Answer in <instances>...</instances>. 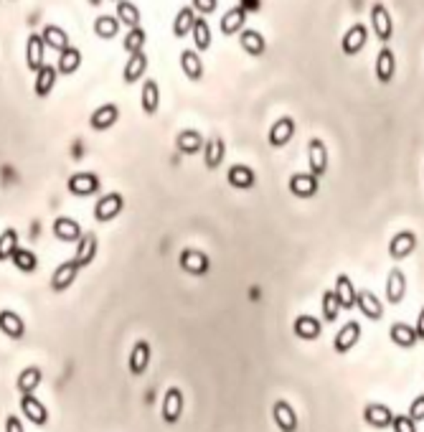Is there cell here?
Instances as JSON below:
<instances>
[{
	"label": "cell",
	"instance_id": "14",
	"mask_svg": "<svg viewBox=\"0 0 424 432\" xmlns=\"http://www.w3.org/2000/svg\"><path fill=\"white\" fill-rule=\"evenodd\" d=\"M272 419L282 432H298V414L292 409L290 402L277 400L272 404Z\"/></svg>",
	"mask_w": 424,
	"mask_h": 432
},
{
	"label": "cell",
	"instance_id": "45",
	"mask_svg": "<svg viewBox=\"0 0 424 432\" xmlns=\"http://www.w3.org/2000/svg\"><path fill=\"white\" fill-rule=\"evenodd\" d=\"M145 44H147V31L143 28V25H138V28H130V31L125 33V41H122V46H125L127 54H138V51H145Z\"/></svg>",
	"mask_w": 424,
	"mask_h": 432
},
{
	"label": "cell",
	"instance_id": "47",
	"mask_svg": "<svg viewBox=\"0 0 424 432\" xmlns=\"http://www.w3.org/2000/svg\"><path fill=\"white\" fill-rule=\"evenodd\" d=\"M338 313H341V305H338L336 292L325 290L323 292V318H325V323H336Z\"/></svg>",
	"mask_w": 424,
	"mask_h": 432
},
{
	"label": "cell",
	"instance_id": "39",
	"mask_svg": "<svg viewBox=\"0 0 424 432\" xmlns=\"http://www.w3.org/2000/svg\"><path fill=\"white\" fill-rule=\"evenodd\" d=\"M404 295H406L404 272H401V270H392V272H389V277H387V300L392 305H396V303H401V300H404Z\"/></svg>",
	"mask_w": 424,
	"mask_h": 432
},
{
	"label": "cell",
	"instance_id": "17",
	"mask_svg": "<svg viewBox=\"0 0 424 432\" xmlns=\"http://www.w3.org/2000/svg\"><path fill=\"white\" fill-rule=\"evenodd\" d=\"M147 54L145 51H138V54H130L127 56V64H125V69H122V82L125 84H135L140 82L143 76H145L147 71Z\"/></svg>",
	"mask_w": 424,
	"mask_h": 432
},
{
	"label": "cell",
	"instance_id": "33",
	"mask_svg": "<svg viewBox=\"0 0 424 432\" xmlns=\"http://www.w3.org/2000/svg\"><path fill=\"white\" fill-rule=\"evenodd\" d=\"M226 181L229 186H234V188L239 191H247V188H254V181H257V176H254V171L249 168V165H231L226 173Z\"/></svg>",
	"mask_w": 424,
	"mask_h": 432
},
{
	"label": "cell",
	"instance_id": "53",
	"mask_svg": "<svg viewBox=\"0 0 424 432\" xmlns=\"http://www.w3.org/2000/svg\"><path fill=\"white\" fill-rule=\"evenodd\" d=\"M114 3H117V0H114Z\"/></svg>",
	"mask_w": 424,
	"mask_h": 432
},
{
	"label": "cell",
	"instance_id": "12",
	"mask_svg": "<svg viewBox=\"0 0 424 432\" xmlns=\"http://www.w3.org/2000/svg\"><path fill=\"white\" fill-rule=\"evenodd\" d=\"M366 41H368V28L363 23H353L349 31L343 33L341 49L346 56H353V54H358V51L366 46Z\"/></svg>",
	"mask_w": 424,
	"mask_h": 432
},
{
	"label": "cell",
	"instance_id": "16",
	"mask_svg": "<svg viewBox=\"0 0 424 432\" xmlns=\"http://www.w3.org/2000/svg\"><path fill=\"white\" fill-rule=\"evenodd\" d=\"M0 333L13 338V341H20V338L25 336V320L16 311L3 308V311H0Z\"/></svg>",
	"mask_w": 424,
	"mask_h": 432
},
{
	"label": "cell",
	"instance_id": "24",
	"mask_svg": "<svg viewBox=\"0 0 424 432\" xmlns=\"http://www.w3.org/2000/svg\"><path fill=\"white\" fill-rule=\"evenodd\" d=\"M140 107H143V112H145L147 117H152V114L158 112L160 87L155 79H145V82H143V89H140Z\"/></svg>",
	"mask_w": 424,
	"mask_h": 432
},
{
	"label": "cell",
	"instance_id": "29",
	"mask_svg": "<svg viewBox=\"0 0 424 432\" xmlns=\"http://www.w3.org/2000/svg\"><path fill=\"white\" fill-rule=\"evenodd\" d=\"M292 330H295V336L303 338V341H315V338H320V333H323V325H320V320L313 316H298L295 318V323H292Z\"/></svg>",
	"mask_w": 424,
	"mask_h": 432
},
{
	"label": "cell",
	"instance_id": "51",
	"mask_svg": "<svg viewBox=\"0 0 424 432\" xmlns=\"http://www.w3.org/2000/svg\"><path fill=\"white\" fill-rule=\"evenodd\" d=\"M6 432H25L20 417H16V414H8V417H6Z\"/></svg>",
	"mask_w": 424,
	"mask_h": 432
},
{
	"label": "cell",
	"instance_id": "50",
	"mask_svg": "<svg viewBox=\"0 0 424 432\" xmlns=\"http://www.w3.org/2000/svg\"><path fill=\"white\" fill-rule=\"evenodd\" d=\"M406 417L412 419V422H422V419H424V394L412 402V407H409V414H406Z\"/></svg>",
	"mask_w": 424,
	"mask_h": 432
},
{
	"label": "cell",
	"instance_id": "18",
	"mask_svg": "<svg viewBox=\"0 0 424 432\" xmlns=\"http://www.w3.org/2000/svg\"><path fill=\"white\" fill-rule=\"evenodd\" d=\"M76 275H79V267H76L74 262H71V260L61 262V265L54 270V275H51V290H54V292L69 290V287L74 285Z\"/></svg>",
	"mask_w": 424,
	"mask_h": 432
},
{
	"label": "cell",
	"instance_id": "19",
	"mask_svg": "<svg viewBox=\"0 0 424 432\" xmlns=\"http://www.w3.org/2000/svg\"><path fill=\"white\" fill-rule=\"evenodd\" d=\"M46 64V46L41 41V33H31L25 41V66L31 71H38Z\"/></svg>",
	"mask_w": 424,
	"mask_h": 432
},
{
	"label": "cell",
	"instance_id": "30",
	"mask_svg": "<svg viewBox=\"0 0 424 432\" xmlns=\"http://www.w3.org/2000/svg\"><path fill=\"white\" fill-rule=\"evenodd\" d=\"M414 249H417V236L412 232H399V234L389 241V254H392L394 260H404Z\"/></svg>",
	"mask_w": 424,
	"mask_h": 432
},
{
	"label": "cell",
	"instance_id": "41",
	"mask_svg": "<svg viewBox=\"0 0 424 432\" xmlns=\"http://www.w3.org/2000/svg\"><path fill=\"white\" fill-rule=\"evenodd\" d=\"M190 36H193L196 51H209L211 44H214V33H211V25L206 18H196V23L190 28Z\"/></svg>",
	"mask_w": 424,
	"mask_h": 432
},
{
	"label": "cell",
	"instance_id": "2",
	"mask_svg": "<svg viewBox=\"0 0 424 432\" xmlns=\"http://www.w3.org/2000/svg\"><path fill=\"white\" fill-rule=\"evenodd\" d=\"M178 265H181V270H183V272L193 275V277H203V275L211 272L209 254L201 252V249H183V252H181V257H178Z\"/></svg>",
	"mask_w": 424,
	"mask_h": 432
},
{
	"label": "cell",
	"instance_id": "42",
	"mask_svg": "<svg viewBox=\"0 0 424 432\" xmlns=\"http://www.w3.org/2000/svg\"><path fill=\"white\" fill-rule=\"evenodd\" d=\"M389 336H392V341L399 346V349H414L417 346V333H414L412 325L406 323H394L392 330H389Z\"/></svg>",
	"mask_w": 424,
	"mask_h": 432
},
{
	"label": "cell",
	"instance_id": "1",
	"mask_svg": "<svg viewBox=\"0 0 424 432\" xmlns=\"http://www.w3.org/2000/svg\"><path fill=\"white\" fill-rule=\"evenodd\" d=\"M66 188H69L71 196L87 198V196H95V193H99L102 181H99V176H97V173L79 171V173H71V176H69V181H66Z\"/></svg>",
	"mask_w": 424,
	"mask_h": 432
},
{
	"label": "cell",
	"instance_id": "37",
	"mask_svg": "<svg viewBox=\"0 0 424 432\" xmlns=\"http://www.w3.org/2000/svg\"><path fill=\"white\" fill-rule=\"evenodd\" d=\"M41 41H44V46H49V49H56V51H63L69 44V33L63 31L61 25L56 23H49L44 25V31H41Z\"/></svg>",
	"mask_w": 424,
	"mask_h": 432
},
{
	"label": "cell",
	"instance_id": "22",
	"mask_svg": "<svg viewBox=\"0 0 424 432\" xmlns=\"http://www.w3.org/2000/svg\"><path fill=\"white\" fill-rule=\"evenodd\" d=\"M203 163H206V168L209 171H216L219 165L224 163V155H226V143H224V138H209L206 143H203Z\"/></svg>",
	"mask_w": 424,
	"mask_h": 432
},
{
	"label": "cell",
	"instance_id": "32",
	"mask_svg": "<svg viewBox=\"0 0 424 432\" xmlns=\"http://www.w3.org/2000/svg\"><path fill=\"white\" fill-rule=\"evenodd\" d=\"M203 135L198 130H181L176 138V148L178 152H183V155H196V152L203 150Z\"/></svg>",
	"mask_w": 424,
	"mask_h": 432
},
{
	"label": "cell",
	"instance_id": "48",
	"mask_svg": "<svg viewBox=\"0 0 424 432\" xmlns=\"http://www.w3.org/2000/svg\"><path fill=\"white\" fill-rule=\"evenodd\" d=\"M190 8L196 13H201V16H211L219 8V0H190Z\"/></svg>",
	"mask_w": 424,
	"mask_h": 432
},
{
	"label": "cell",
	"instance_id": "44",
	"mask_svg": "<svg viewBox=\"0 0 424 432\" xmlns=\"http://www.w3.org/2000/svg\"><path fill=\"white\" fill-rule=\"evenodd\" d=\"M95 33L104 41H112L117 33H120V20L114 18V16H107V13H102L95 18Z\"/></svg>",
	"mask_w": 424,
	"mask_h": 432
},
{
	"label": "cell",
	"instance_id": "38",
	"mask_svg": "<svg viewBox=\"0 0 424 432\" xmlns=\"http://www.w3.org/2000/svg\"><path fill=\"white\" fill-rule=\"evenodd\" d=\"M41 379H44V371H41V368L25 366L18 374V379H16V389L20 392V397H23V394H33L38 389V384H41Z\"/></svg>",
	"mask_w": 424,
	"mask_h": 432
},
{
	"label": "cell",
	"instance_id": "10",
	"mask_svg": "<svg viewBox=\"0 0 424 432\" xmlns=\"http://www.w3.org/2000/svg\"><path fill=\"white\" fill-rule=\"evenodd\" d=\"M76 244H79V247H76V254L71 262H74L79 270H84V267H89L95 262L97 249H99V239H97L95 232H87V234H82V239L76 241Z\"/></svg>",
	"mask_w": 424,
	"mask_h": 432
},
{
	"label": "cell",
	"instance_id": "46",
	"mask_svg": "<svg viewBox=\"0 0 424 432\" xmlns=\"http://www.w3.org/2000/svg\"><path fill=\"white\" fill-rule=\"evenodd\" d=\"M18 247H20V244H18V232L8 227L6 232L0 234V262H11L13 252H16Z\"/></svg>",
	"mask_w": 424,
	"mask_h": 432
},
{
	"label": "cell",
	"instance_id": "43",
	"mask_svg": "<svg viewBox=\"0 0 424 432\" xmlns=\"http://www.w3.org/2000/svg\"><path fill=\"white\" fill-rule=\"evenodd\" d=\"M11 262H13V267L18 270V272H36L38 270V257L36 254L31 252V249H25V247H18L16 252H13V257H11Z\"/></svg>",
	"mask_w": 424,
	"mask_h": 432
},
{
	"label": "cell",
	"instance_id": "26",
	"mask_svg": "<svg viewBox=\"0 0 424 432\" xmlns=\"http://www.w3.org/2000/svg\"><path fill=\"white\" fill-rule=\"evenodd\" d=\"M56 79H59L56 66L44 64V66L36 71V82H33V92H36V97H49L51 92H54V87H56Z\"/></svg>",
	"mask_w": 424,
	"mask_h": 432
},
{
	"label": "cell",
	"instance_id": "23",
	"mask_svg": "<svg viewBox=\"0 0 424 432\" xmlns=\"http://www.w3.org/2000/svg\"><path fill=\"white\" fill-rule=\"evenodd\" d=\"M178 64H181V71L188 76L190 82H201V79H203V61H201V56H198L196 49H183V51H181Z\"/></svg>",
	"mask_w": 424,
	"mask_h": 432
},
{
	"label": "cell",
	"instance_id": "25",
	"mask_svg": "<svg viewBox=\"0 0 424 432\" xmlns=\"http://www.w3.org/2000/svg\"><path fill=\"white\" fill-rule=\"evenodd\" d=\"M333 292H336L341 311H351V308H356V292H358V290H356L353 280H351L349 275H338Z\"/></svg>",
	"mask_w": 424,
	"mask_h": 432
},
{
	"label": "cell",
	"instance_id": "20",
	"mask_svg": "<svg viewBox=\"0 0 424 432\" xmlns=\"http://www.w3.org/2000/svg\"><path fill=\"white\" fill-rule=\"evenodd\" d=\"M292 138H295V120H292V117H279V120L269 127V135H267V140H269V145L272 148H285Z\"/></svg>",
	"mask_w": 424,
	"mask_h": 432
},
{
	"label": "cell",
	"instance_id": "21",
	"mask_svg": "<svg viewBox=\"0 0 424 432\" xmlns=\"http://www.w3.org/2000/svg\"><path fill=\"white\" fill-rule=\"evenodd\" d=\"M244 23H247V11H244L241 6H234V8H229V11L222 16L219 28H222V33L229 38V36H234V33L244 31Z\"/></svg>",
	"mask_w": 424,
	"mask_h": 432
},
{
	"label": "cell",
	"instance_id": "15",
	"mask_svg": "<svg viewBox=\"0 0 424 432\" xmlns=\"http://www.w3.org/2000/svg\"><path fill=\"white\" fill-rule=\"evenodd\" d=\"M374 71L381 84H389L394 79V74H396V56H394V51L389 46H381V51L376 54Z\"/></svg>",
	"mask_w": 424,
	"mask_h": 432
},
{
	"label": "cell",
	"instance_id": "34",
	"mask_svg": "<svg viewBox=\"0 0 424 432\" xmlns=\"http://www.w3.org/2000/svg\"><path fill=\"white\" fill-rule=\"evenodd\" d=\"M114 18L120 20V25H127V31H130V28H138L143 23V13L133 0H117V16Z\"/></svg>",
	"mask_w": 424,
	"mask_h": 432
},
{
	"label": "cell",
	"instance_id": "3",
	"mask_svg": "<svg viewBox=\"0 0 424 432\" xmlns=\"http://www.w3.org/2000/svg\"><path fill=\"white\" fill-rule=\"evenodd\" d=\"M122 211H125V196L117 193V191H112V193H107V196H102L99 201H97L95 219L99 224H109V222H114Z\"/></svg>",
	"mask_w": 424,
	"mask_h": 432
},
{
	"label": "cell",
	"instance_id": "49",
	"mask_svg": "<svg viewBox=\"0 0 424 432\" xmlns=\"http://www.w3.org/2000/svg\"><path fill=\"white\" fill-rule=\"evenodd\" d=\"M392 427L394 432H417V425H414L412 419L406 417V414H399V417L392 419Z\"/></svg>",
	"mask_w": 424,
	"mask_h": 432
},
{
	"label": "cell",
	"instance_id": "35",
	"mask_svg": "<svg viewBox=\"0 0 424 432\" xmlns=\"http://www.w3.org/2000/svg\"><path fill=\"white\" fill-rule=\"evenodd\" d=\"M79 66H82V51L76 49V46H66L63 51H59V64H56L59 74L71 76Z\"/></svg>",
	"mask_w": 424,
	"mask_h": 432
},
{
	"label": "cell",
	"instance_id": "40",
	"mask_svg": "<svg viewBox=\"0 0 424 432\" xmlns=\"http://www.w3.org/2000/svg\"><path fill=\"white\" fill-rule=\"evenodd\" d=\"M193 23H196V11L190 6L178 8L176 18H173V36L186 38L190 33V28H193Z\"/></svg>",
	"mask_w": 424,
	"mask_h": 432
},
{
	"label": "cell",
	"instance_id": "7",
	"mask_svg": "<svg viewBox=\"0 0 424 432\" xmlns=\"http://www.w3.org/2000/svg\"><path fill=\"white\" fill-rule=\"evenodd\" d=\"M150 359H152V349L147 341H138L130 349V356H127V368L133 376H143L150 366Z\"/></svg>",
	"mask_w": 424,
	"mask_h": 432
},
{
	"label": "cell",
	"instance_id": "13",
	"mask_svg": "<svg viewBox=\"0 0 424 432\" xmlns=\"http://www.w3.org/2000/svg\"><path fill=\"white\" fill-rule=\"evenodd\" d=\"M51 229H54V236H56L59 241H66V244H74V241H79L84 234L82 224L76 222V219H71V216H59Z\"/></svg>",
	"mask_w": 424,
	"mask_h": 432
},
{
	"label": "cell",
	"instance_id": "9",
	"mask_svg": "<svg viewBox=\"0 0 424 432\" xmlns=\"http://www.w3.org/2000/svg\"><path fill=\"white\" fill-rule=\"evenodd\" d=\"M20 412H23L25 419L36 427H44L46 422H49V409H46L44 402L38 400V397H33V394H23V397H20Z\"/></svg>",
	"mask_w": 424,
	"mask_h": 432
},
{
	"label": "cell",
	"instance_id": "52",
	"mask_svg": "<svg viewBox=\"0 0 424 432\" xmlns=\"http://www.w3.org/2000/svg\"><path fill=\"white\" fill-rule=\"evenodd\" d=\"M414 333H417V341H424V308L419 311L417 325H414Z\"/></svg>",
	"mask_w": 424,
	"mask_h": 432
},
{
	"label": "cell",
	"instance_id": "36",
	"mask_svg": "<svg viewBox=\"0 0 424 432\" xmlns=\"http://www.w3.org/2000/svg\"><path fill=\"white\" fill-rule=\"evenodd\" d=\"M363 419H366L371 427H376V430H384V427L392 425L394 414L387 404H366V409H363Z\"/></svg>",
	"mask_w": 424,
	"mask_h": 432
},
{
	"label": "cell",
	"instance_id": "8",
	"mask_svg": "<svg viewBox=\"0 0 424 432\" xmlns=\"http://www.w3.org/2000/svg\"><path fill=\"white\" fill-rule=\"evenodd\" d=\"M308 163H310V176L320 178L328 173V148L320 138H313L308 143Z\"/></svg>",
	"mask_w": 424,
	"mask_h": 432
},
{
	"label": "cell",
	"instance_id": "4",
	"mask_svg": "<svg viewBox=\"0 0 424 432\" xmlns=\"http://www.w3.org/2000/svg\"><path fill=\"white\" fill-rule=\"evenodd\" d=\"M371 31H374V36L379 38L381 44L392 41L394 20H392V13L387 11L384 3H374V6H371Z\"/></svg>",
	"mask_w": 424,
	"mask_h": 432
},
{
	"label": "cell",
	"instance_id": "6",
	"mask_svg": "<svg viewBox=\"0 0 424 432\" xmlns=\"http://www.w3.org/2000/svg\"><path fill=\"white\" fill-rule=\"evenodd\" d=\"M117 120H120V107L114 102H107V104H99L95 112L89 114V127L95 133H104V130L117 125Z\"/></svg>",
	"mask_w": 424,
	"mask_h": 432
},
{
	"label": "cell",
	"instance_id": "31",
	"mask_svg": "<svg viewBox=\"0 0 424 432\" xmlns=\"http://www.w3.org/2000/svg\"><path fill=\"white\" fill-rule=\"evenodd\" d=\"M239 46L241 51H247L249 56H262L267 51V38L260 31H254V28H244L239 33Z\"/></svg>",
	"mask_w": 424,
	"mask_h": 432
},
{
	"label": "cell",
	"instance_id": "27",
	"mask_svg": "<svg viewBox=\"0 0 424 432\" xmlns=\"http://www.w3.org/2000/svg\"><path fill=\"white\" fill-rule=\"evenodd\" d=\"M317 188H320V184H317V178L310 176V173H295L290 178V191L298 198H313L317 193Z\"/></svg>",
	"mask_w": 424,
	"mask_h": 432
},
{
	"label": "cell",
	"instance_id": "28",
	"mask_svg": "<svg viewBox=\"0 0 424 432\" xmlns=\"http://www.w3.org/2000/svg\"><path fill=\"white\" fill-rule=\"evenodd\" d=\"M356 308H361V313L371 320H381L384 318V308H381V300L376 298L371 290H358L356 292Z\"/></svg>",
	"mask_w": 424,
	"mask_h": 432
},
{
	"label": "cell",
	"instance_id": "5",
	"mask_svg": "<svg viewBox=\"0 0 424 432\" xmlns=\"http://www.w3.org/2000/svg\"><path fill=\"white\" fill-rule=\"evenodd\" d=\"M183 392L178 387H171L165 389L163 394V404H160V414H163V422H168V425H176V422H181V417H183Z\"/></svg>",
	"mask_w": 424,
	"mask_h": 432
},
{
	"label": "cell",
	"instance_id": "11",
	"mask_svg": "<svg viewBox=\"0 0 424 432\" xmlns=\"http://www.w3.org/2000/svg\"><path fill=\"white\" fill-rule=\"evenodd\" d=\"M358 341H361V323L358 320H349L336 333V338H333V349H336V354H349Z\"/></svg>",
	"mask_w": 424,
	"mask_h": 432
}]
</instances>
